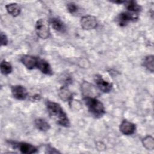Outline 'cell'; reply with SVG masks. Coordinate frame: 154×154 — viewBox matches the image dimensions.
<instances>
[{
	"mask_svg": "<svg viewBox=\"0 0 154 154\" xmlns=\"http://www.w3.org/2000/svg\"><path fill=\"white\" fill-rule=\"evenodd\" d=\"M143 146L147 150H153L154 147V141L152 137L147 135L142 140Z\"/></svg>",
	"mask_w": 154,
	"mask_h": 154,
	"instance_id": "d6986e66",
	"label": "cell"
},
{
	"mask_svg": "<svg viewBox=\"0 0 154 154\" xmlns=\"http://www.w3.org/2000/svg\"><path fill=\"white\" fill-rule=\"evenodd\" d=\"M59 96L60 98L65 102L70 101L72 99V93L65 87H63L60 88L59 91Z\"/></svg>",
	"mask_w": 154,
	"mask_h": 154,
	"instance_id": "2e32d148",
	"label": "cell"
},
{
	"mask_svg": "<svg viewBox=\"0 0 154 154\" xmlns=\"http://www.w3.org/2000/svg\"><path fill=\"white\" fill-rule=\"evenodd\" d=\"M35 32L42 39H46L50 35L49 23L46 19H40L35 23Z\"/></svg>",
	"mask_w": 154,
	"mask_h": 154,
	"instance_id": "3957f363",
	"label": "cell"
},
{
	"mask_svg": "<svg viewBox=\"0 0 154 154\" xmlns=\"http://www.w3.org/2000/svg\"><path fill=\"white\" fill-rule=\"evenodd\" d=\"M0 69H1V72L2 74L4 75H7L11 73L13 70V67L11 64L5 60L1 61V65H0Z\"/></svg>",
	"mask_w": 154,
	"mask_h": 154,
	"instance_id": "ac0fdd59",
	"label": "cell"
},
{
	"mask_svg": "<svg viewBox=\"0 0 154 154\" xmlns=\"http://www.w3.org/2000/svg\"><path fill=\"white\" fill-rule=\"evenodd\" d=\"M37 68L39 69L42 73L45 75L51 76L53 74V70L51 65L45 60L38 58Z\"/></svg>",
	"mask_w": 154,
	"mask_h": 154,
	"instance_id": "8fae6325",
	"label": "cell"
},
{
	"mask_svg": "<svg viewBox=\"0 0 154 154\" xmlns=\"http://www.w3.org/2000/svg\"><path fill=\"white\" fill-rule=\"evenodd\" d=\"M144 66L150 72L153 73L154 70V57L150 55L145 57L143 62Z\"/></svg>",
	"mask_w": 154,
	"mask_h": 154,
	"instance_id": "e0dca14e",
	"label": "cell"
},
{
	"mask_svg": "<svg viewBox=\"0 0 154 154\" xmlns=\"http://www.w3.org/2000/svg\"><path fill=\"white\" fill-rule=\"evenodd\" d=\"M50 22L54 30L61 32H64L66 31L65 24L60 19L57 17L52 18Z\"/></svg>",
	"mask_w": 154,
	"mask_h": 154,
	"instance_id": "7c38bea8",
	"label": "cell"
},
{
	"mask_svg": "<svg viewBox=\"0 0 154 154\" xmlns=\"http://www.w3.org/2000/svg\"><path fill=\"white\" fill-rule=\"evenodd\" d=\"M13 96L17 100H25L28 96V91L26 88L20 85H13L11 87Z\"/></svg>",
	"mask_w": 154,
	"mask_h": 154,
	"instance_id": "52a82bcc",
	"label": "cell"
},
{
	"mask_svg": "<svg viewBox=\"0 0 154 154\" xmlns=\"http://www.w3.org/2000/svg\"><path fill=\"white\" fill-rule=\"evenodd\" d=\"M138 19V16L137 14L125 11L119 14L117 17V22L119 26H125L129 22H134Z\"/></svg>",
	"mask_w": 154,
	"mask_h": 154,
	"instance_id": "277c9868",
	"label": "cell"
},
{
	"mask_svg": "<svg viewBox=\"0 0 154 154\" xmlns=\"http://www.w3.org/2000/svg\"><path fill=\"white\" fill-rule=\"evenodd\" d=\"M81 25L84 29L90 30L94 29L97 25L96 18L91 15H86L81 19Z\"/></svg>",
	"mask_w": 154,
	"mask_h": 154,
	"instance_id": "5b68a950",
	"label": "cell"
},
{
	"mask_svg": "<svg viewBox=\"0 0 154 154\" xmlns=\"http://www.w3.org/2000/svg\"><path fill=\"white\" fill-rule=\"evenodd\" d=\"M125 3L126 8L129 12L138 14L141 11V7L136 1H125Z\"/></svg>",
	"mask_w": 154,
	"mask_h": 154,
	"instance_id": "5bb4252c",
	"label": "cell"
},
{
	"mask_svg": "<svg viewBox=\"0 0 154 154\" xmlns=\"http://www.w3.org/2000/svg\"><path fill=\"white\" fill-rule=\"evenodd\" d=\"M83 100L88 111L95 117H101L105 114L103 104L97 99L91 96H84Z\"/></svg>",
	"mask_w": 154,
	"mask_h": 154,
	"instance_id": "7a4b0ae2",
	"label": "cell"
},
{
	"mask_svg": "<svg viewBox=\"0 0 154 154\" xmlns=\"http://www.w3.org/2000/svg\"><path fill=\"white\" fill-rule=\"evenodd\" d=\"M67 10L69 11V12L70 13H71L72 14H76L79 10L78 6L73 2H70V3L67 4Z\"/></svg>",
	"mask_w": 154,
	"mask_h": 154,
	"instance_id": "ffe728a7",
	"label": "cell"
},
{
	"mask_svg": "<svg viewBox=\"0 0 154 154\" xmlns=\"http://www.w3.org/2000/svg\"><path fill=\"white\" fill-rule=\"evenodd\" d=\"M5 8L8 13L13 17H16L20 13L21 8L19 5L17 3H10L7 4Z\"/></svg>",
	"mask_w": 154,
	"mask_h": 154,
	"instance_id": "4fadbf2b",
	"label": "cell"
},
{
	"mask_svg": "<svg viewBox=\"0 0 154 154\" xmlns=\"http://www.w3.org/2000/svg\"><path fill=\"white\" fill-rule=\"evenodd\" d=\"M94 81L97 88L103 93H108L112 88V84L104 79L101 75H97Z\"/></svg>",
	"mask_w": 154,
	"mask_h": 154,
	"instance_id": "8992f818",
	"label": "cell"
},
{
	"mask_svg": "<svg viewBox=\"0 0 154 154\" xmlns=\"http://www.w3.org/2000/svg\"><path fill=\"white\" fill-rule=\"evenodd\" d=\"M38 60V58L29 55H23L20 58L22 63L29 70H32L37 67Z\"/></svg>",
	"mask_w": 154,
	"mask_h": 154,
	"instance_id": "ba28073f",
	"label": "cell"
},
{
	"mask_svg": "<svg viewBox=\"0 0 154 154\" xmlns=\"http://www.w3.org/2000/svg\"><path fill=\"white\" fill-rule=\"evenodd\" d=\"M34 123L36 128L43 132H46L48 131L51 128L49 123L42 118L36 119L34 121Z\"/></svg>",
	"mask_w": 154,
	"mask_h": 154,
	"instance_id": "9a60e30c",
	"label": "cell"
},
{
	"mask_svg": "<svg viewBox=\"0 0 154 154\" xmlns=\"http://www.w3.org/2000/svg\"><path fill=\"white\" fill-rule=\"evenodd\" d=\"M120 132L125 135H131L133 134L136 129L135 125L126 120H123L120 125Z\"/></svg>",
	"mask_w": 154,
	"mask_h": 154,
	"instance_id": "9c48e42d",
	"label": "cell"
},
{
	"mask_svg": "<svg viewBox=\"0 0 154 154\" xmlns=\"http://www.w3.org/2000/svg\"><path fill=\"white\" fill-rule=\"evenodd\" d=\"M14 146L20 150V152L22 153L31 154V153H37L38 151L37 149L34 146L25 142L15 143Z\"/></svg>",
	"mask_w": 154,
	"mask_h": 154,
	"instance_id": "30bf717a",
	"label": "cell"
},
{
	"mask_svg": "<svg viewBox=\"0 0 154 154\" xmlns=\"http://www.w3.org/2000/svg\"><path fill=\"white\" fill-rule=\"evenodd\" d=\"M46 106L49 116L56 122L57 124L66 128L70 126V123L69 119L66 113L64 111L59 103L47 100L46 102Z\"/></svg>",
	"mask_w": 154,
	"mask_h": 154,
	"instance_id": "6da1fadb",
	"label": "cell"
},
{
	"mask_svg": "<svg viewBox=\"0 0 154 154\" xmlns=\"http://www.w3.org/2000/svg\"><path fill=\"white\" fill-rule=\"evenodd\" d=\"M0 38H1V46H6L8 42V38L5 33L1 32L0 34Z\"/></svg>",
	"mask_w": 154,
	"mask_h": 154,
	"instance_id": "44dd1931",
	"label": "cell"
}]
</instances>
